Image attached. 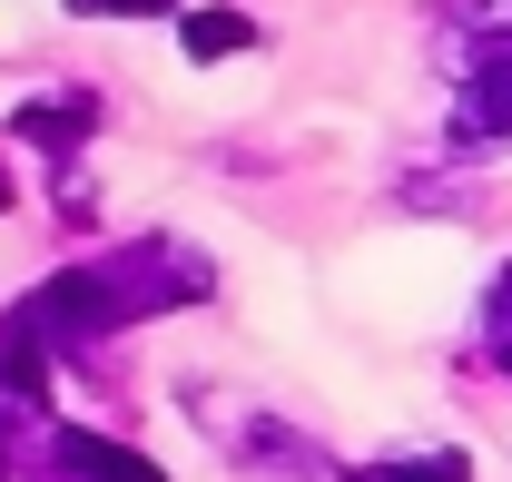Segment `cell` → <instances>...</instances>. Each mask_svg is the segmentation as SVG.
Returning a JSON list of instances; mask_svg holds the SVG:
<instances>
[{"instance_id": "obj_11", "label": "cell", "mask_w": 512, "mask_h": 482, "mask_svg": "<svg viewBox=\"0 0 512 482\" xmlns=\"http://www.w3.org/2000/svg\"><path fill=\"white\" fill-rule=\"evenodd\" d=\"M0 473H10V453H0Z\"/></svg>"}, {"instance_id": "obj_9", "label": "cell", "mask_w": 512, "mask_h": 482, "mask_svg": "<svg viewBox=\"0 0 512 482\" xmlns=\"http://www.w3.org/2000/svg\"><path fill=\"white\" fill-rule=\"evenodd\" d=\"M79 20H148V10H178V0H69Z\"/></svg>"}, {"instance_id": "obj_5", "label": "cell", "mask_w": 512, "mask_h": 482, "mask_svg": "<svg viewBox=\"0 0 512 482\" xmlns=\"http://www.w3.org/2000/svg\"><path fill=\"white\" fill-rule=\"evenodd\" d=\"M0 423H50V404H40V355H20V345H0Z\"/></svg>"}, {"instance_id": "obj_1", "label": "cell", "mask_w": 512, "mask_h": 482, "mask_svg": "<svg viewBox=\"0 0 512 482\" xmlns=\"http://www.w3.org/2000/svg\"><path fill=\"white\" fill-rule=\"evenodd\" d=\"M188 296H207V266L178 256V246L99 256V266L50 276L40 296H20V305H10V325H0V345H20V355H69V345L119 335L128 315H158V305H188Z\"/></svg>"}, {"instance_id": "obj_6", "label": "cell", "mask_w": 512, "mask_h": 482, "mask_svg": "<svg viewBox=\"0 0 512 482\" xmlns=\"http://www.w3.org/2000/svg\"><path fill=\"white\" fill-rule=\"evenodd\" d=\"M345 482H473V463L463 453H404V463H365Z\"/></svg>"}, {"instance_id": "obj_8", "label": "cell", "mask_w": 512, "mask_h": 482, "mask_svg": "<svg viewBox=\"0 0 512 482\" xmlns=\"http://www.w3.org/2000/svg\"><path fill=\"white\" fill-rule=\"evenodd\" d=\"M483 345H493V364L512 374V266L493 276V296H483Z\"/></svg>"}, {"instance_id": "obj_7", "label": "cell", "mask_w": 512, "mask_h": 482, "mask_svg": "<svg viewBox=\"0 0 512 482\" xmlns=\"http://www.w3.org/2000/svg\"><path fill=\"white\" fill-rule=\"evenodd\" d=\"M256 30L237 10H188V60H217V50H247Z\"/></svg>"}, {"instance_id": "obj_2", "label": "cell", "mask_w": 512, "mask_h": 482, "mask_svg": "<svg viewBox=\"0 0 512 482\" xmlns=\"http://www.w3.org/2000/svg\"><path fill=\"white\" fill-rule=\"evenodd\" d=\"M453 148H512V40L463 60V99H453Z\"/></svg>"}, {"instance_id": "obj_4", "label": "cell", "mask_w": 512, "mask_h": 482, "mask_svg": "<svg viewBox=\"0 0 512 482\" xmlns=\"http://www.w3.org/2000/svg\"><path fill=\"white\" fill-rule=\"evenodd\" d=\"M89 119H99L89 89H69V99H30V109H20V138H40V148H79Z\"/></svg>"}, {"instance_id": "obj_10", "label": "cell", "mask_w": 512, "mask_h": 482, "mask_svg": "<svg viewBox=\"0 0 512 482\" xmlns=\"http://www.w3.org/2000/svg\"><path fill=\"white\" fill-rule=\"evenodd\" d=\"M0 207H10V178H0Z\"/></svg>"}, {"instance_id": "obj_3", "label": "cell", "mask_w": 512, "mask_h": 482, "mask_svg": "<svg viewBox=\"0 0 512 482\" xmlns=\"http://www.w3.org/2000/svg\"><path fill=\"white\" fill-rule=\"evenodd\" d=\"M50 473L60 482H168L148 453H128L109 433H79V423H50Z\"/></svg>"}]
</instances>
